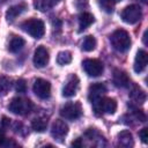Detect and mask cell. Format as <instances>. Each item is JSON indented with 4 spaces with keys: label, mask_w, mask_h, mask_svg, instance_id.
<instances>
[{
    "label": "cell",
    "mask_w": 148,
    "mask_h": 148,
    "mask_svg": "<svg viewBox=\"0 0 148 148\" xmlns=\"http://www.w3.org/2000/svg\"><path fill=\"white\" fill-rule=\"evenodd\" d=\"M110 42H111V45L113 46V49L119 51V52L127 51L132 44V40H131L128 32L124 29L114 30L110 36Z\"/></svg>",
    "instance_id": "cell-1"
},
{
    "label": "cell",
    "mask_w": 148,
    "mask_h": 148,
    "mask_svg": "<svg viewBox=\"0 0 148 148\" xmlns=\"http://www.w3.org/2000/svg\"><path fill=\"white\" fill-rule=\"evenodd\" d=\"M21 28L27 34H29L31 37H34L36 39L42 38L44 36V34H45V24H44V22L42 20L35 18V17L24 21L21 24Z\"/></svg>",
    "instance_id": "cell-2"
},
{
    "label": "cell",
    "mask_w": 148,
    "mask_h": 148,
    "mask_svg": "<svg viewBox=\"0 0 148 148\" xmlns=\"http://www.w3.org/2000/svg\"><path fill=\"white\" fill-rule=\"evenodd\" d=\"M8 109L10 112L18 114V116H25L30 113L34 109V104L30 99L22 98V97H15L10 101Z\"/></svg>",
    "instance_id": "cell-3"
},
{
    "label": "cell",
    "mask_w": 148,
    "mask_h": 148,
    "mask_svg": "<svg viewBox=\"0 0 148 148\" xmlns=\"http://www.w3.org/2000/svg\"><path fill=\"white\" fill-rule=\"evenodd\" d=\"M92 108H94V112L97 116H101L103 113H109L112 114L116 112L117 110V102L114 98H110V97H102L98 101L91 103Z\"/></svg>",
    "instance_id": "cell-4"
},
{
    "label": "cell",
    "mask_w": 148,
    "mask_h": 148,
    "mask_svg": "<svg viewBox=\"0 0 148 148\" xmlns=\"http://www.w3.org/2000/svg\"><path fill=\"white\" fill-rule=\"evenodd\" d=\"M60 116L67 120H76L82 116V105L79 102H68L60 108Z\"/></svg>",
    "instance_id": "cell-5"
},
{
    "label": "cell",
    "mask_w": 148,
    "mask_h": 148,
    "mask_svg": "<svg viewBox=\"0 0 148 148\" xmlns=\"http://www.w3.org/2000/svg\"><path fill=\"white\" fill-rule=\"evenodd\" d=\"M120 17L125 23L128 24H135L136 22H139L142 17V10L141 7L139 5H130L126 6L121 13H120Z\"/></svg>",
    "instance_id": "cell-6"
},
{
    "label": "cell",
    "mask_w": 148,
    "mask_h": 148,
    "mask_svg": "<svg viewBox=\"0 0 148 148\" xmlns=\"http://www.w3.org/2000/svg\"><path fill=\"white\" fill-rule=\"evenodd\" d=\"M82 68L89 76H92V77L99 76L104 71V66L98 59H86V60H83Z\"/></svg>",
    "instance_id": "cell-7"
},
{
    "label": "cell",
    "mask_w": 148,
    "mask_h": 148,
    "mask_svg": "<svg viewBox=\"0 0 148 148\" xmlns=\"http://www.w3.org/2000/svg\"><path fill=\"white\" fill-rule=\"evenodd\" d=\"M32 90L37 97L40 99H46L51 95V84L44 79H36L32 86Z\"/></svg>",
    "instance_id": "cell-8"
},
{
    "label": "cell",
    "mask_w": 148,
    "mask_h": 148,
    "mask_svg": "<svg viewBox=\"0 0 148 148\" xmlns=\"http://www.w3.org/2000/svg\"><path fill=\"white\" fill-rule=\"evenodd\" d=\"M79 84H80V80H79L77 75L71 74L67 77V80L62 87V92H61L62 96L64 97H73L79 89Z\"/></svg>",
    "instance_id": "cell-9"
},
{
    "label": "cell",
    "mask_w": 148,
    "mask_h": 148,
    "mask_svg": "<svg viewBox=\"0 0 148 148\" xmlns=\"http://www.w3.org/2000/svg\"><path fill=\"white\" fill-rule=\"evenodd\" d=\"M67 133H68V126L64 120L57 119L53 121V124L51 126V135L56 140L62 142L65 136L67 135Z\"/></svg>",
    "instance_id": "cell-10"
},
{
    "label": "cell",
    "mask_w": 148,
    "mask_h": 148,
    "mask_svg": "<svg viewBox=\"0 0 148 148\" xmlns=\"http://www.w3.org/2000/svg\"><path fill=\"white\" fill-rule=\"evenodd\" d=\"M34 64L36 67L38 68H42V67H45L50 60V56H49V51L46 47L44 46H38L36 50H35V53H34Z\"/></svg>",
    "instance_id": "cell-11"
},
{
    "label": "cell",
    "mask_w": 148,
    "mask_h": 148,
    "mask_svg": "<svg viewBox=\"0 0 148 148\" xmlns=\"http://www.w3.org/2000/svg\"><path fill=\"white\" fill-rule=\"evenodd\" d=\"M105 92H106V87L104 83H101V82L94 83L88 89V99L90 103H94L99 98H102Z\"/></svg>",
    "instance_id": "cell-12"
},
{
    "label": "cell",
    "mask_w": 148,
    "mask_h": 148,
    "mask_svg": "<svg viewBox=\"0 0 148 148\" xmlns=\"http://www.w3.org/2000/svg\"><path fill=\"white\" fill-rule=\"evenodd\" d=\"M112 81H113L114 86L118 88H127L130 86V82H131L127 73L121 71V69H118V68H116L113 71Z\"/></svg>",
    "instance_id": "cell-13"
},
{
    "label": "cell",
    "mask_w": 148,
    "mask_h": 148,
    "mask_svg": "<svg viewBox=\"0 0 148 148\" xmlns=\"http://www.w3.org/2000/svg\"><path fill=\"white\" fill-rule=\"evenodd\" d=\"M147 62H148V56H147V52L145 50H139L136 52V56H135V59H134V65H133V68H134V72L135 73H141L145 71L146 66H147Z\"/></svg>",
    "instance_id": "cell-14"
},
{
    "label": "cell",
    "mask_w": 148,
    "mask_h": 148,
    "mask_svg": "<svg viewBox=\"0 0 148 148\" xmlns=\"http://www.w3.org/2000/svg\"><path fill=\"white\" fill-rule=\"evenodd\" d=\"M27 9H28V5L24 3V2L14 5V6L9 7L8 10L6 12V20L8 22H13L18 15H21L22 13H24Z\"/></svg>",
    "instance_id": "cell-15"
},
{
    "label": "cell",
    "mask_w": 148,
    "mask_h": 148,
    "mask_svg": "<svg viewBox=\"0 0 148 148\" xmlns=\"http://www.w3.org/2000/svg\"><path fill=\"white\" fill-rule=\"evenodd\" d=\"M130 98L136 104H143L146 102V92L138 86H133L130 92Z\"/></svg>",
    "instance_id": "cell-16"
},
{
    "label": "cell",
    "mask_w": 148,
    "mask_h": 148,
    "mask_svg": "<svg viewBox=\"0 0 148 148\" xmlns=\"http://www.w3.org/2000/svg\"><path fill=\"white\" fill-rule=\"evenodd\" d=\"M95 21V17L92 14L88 13V12H83L82 14L79 15V28H80V31L87 29L89 25H91Z\"/></svg>",
    "instance_id": "cell-17"
},
{
    "label": "cell",
    "mask_w": 148,
    "mask_h": 148,
    "mask_svg": "<svg viewBox=\"0 0 148 148\" xmlns=\"http://www.w3.org/2000/svg\"><path fill=\"white\" fill-rule=\"evenodd\" d=\"M134 143L133 141V135L130 131H123L118 134V145L121 147H132Z\"/></svg>",
    "instance_id": "cell-18"
},
{
    "label": "cell",
    "mask_w": 148,
    "mask_h": 148,
    "mask_svg": "<svg viewBox=\"0 0 148 148\" xmlns=\"http://www.w3.org/2000/svg\"><path fill=\"white\" fill-rule=\"evenodd\" d=\"M24 44H25V40L22 37L13 36L9 40V44H8V51L12 53H16L24 46Z\"/></svg>",
    "instance_id": "cell-19"
},
{
    "label": "cell",
    "mask_w": 148,
    "mask_h": 148,
    "mask_svg": "<svg viewBox=\"0 0 148 148\" xmlns=\"http://www.w3.org/2000/svg\"><path fill=\"white\" fill-rule=\"evenodd\" d=\"M58 3L57 0H35L34 6L39 12H46Z\"/></svg>",
    "instance_id": "cell-20"
},
{
    "label": "cell",
    "mask_w": 148,
    "mask_h": 148,
    "mask_svg": "<svg viewBox=\"0 0 148 148\" xmlns=\"http://www.w3.org/2000/svg\"><path fill=\"white\" fill-rule=\"evenodd\" d=\"M96 44H97L96 38H95L94 36H90V35H89V36H87V37L83 39V42H82V44H81V49H82L83 51H86V52H90V51L95 50Z\"/></svg>",
    "instance_id": "cell-21"
},
{
    "label": "cell",
    "mask_w": 148,
    "mask_h": 148,
    "mask_svg": "<svg viewBox=\"0 0 148 148\" xmlns=\"http://www.w3.org/2000/svg\"><path fill=\"white\" fill-rule=\"evenodd\" d=\"M31 127L36 132H44L47 127V120L45 118H35L31 121Z\"/></svg>",
    "instance_id": "cell-22"
},
{
    "label": "cell",
    "mask_w": 148,
    "mask_h": 148,
    "mask_svg": "<svg viewBox=\"0 0 148 148\" xmlns=\"http://www.w3.org/2000/svg\"><path fill=\"white\" fill-rule=\"evenodd\" d=\"M72 61V53L69 51H61L57 56V62L60 66L68 65Z\"/></svg>",
    "instance_id": "cell-23"
},
{
    "label": "cell",
    "mask_w": 148,
    "mask_h": 148,
    "mask_svg": "<svg viewBox=\"0 0 148 148\" xmlns=\"http://www.w3.org/2000/svg\"><path fill=\"white\" fill-rule=\"evenodd\" d=\"M10 80L6 76H0V96H5L10 89Z\"/></svg>",
    "instance_id": "cell-24"
},
{
    "label": "cell",
    "mask_w": 148,
    "mask_h": 148,
    "mask_svg": "<svg viewBox=\"0 0 148 148\" xmlns=\"http://www.w3.org/2000/svg\"><path fill=\"white\" fill-rule=\"evenodd\" d=\"M117 1H119V0H98L99 6L106 13H112L113 12V8H114V5H116Z\"/></svg>",
    "instance_id": "cell-25"
},
{
    "label": "cell",
    "mask_w": 148,
    "mask_h": 148,
    "mask_svg": "<svg viewBox=\"0 0 148 148\" xmlns=\"http://www.w3.org/2000/svg\"><path fill=\"white\" fill-rule=\"evenodd\" d=\"M132 114H133L139 121H141V123H145V121H146V114H145V112H143L142 110H139V109H136V108H132Z\"/></svg>",
    "instance_id": "cell-26"
},
{
    "label": "cell",
    "mask_w": 148,
    "mask_h": 148,
    "mask_svg": "<svg viewBox=\"0 0 148 148\" xmlns=\"http://www.w3.org/2000/svg\"><path fill=\"white\" fill-rule=\"evenodd\" d=\"M15 89H16L17 92H21V94L25 92V91H27V83H25V80L18 79V80L16 81V83H15Z\"/></svg>",
    "instance_id": "cell-27"
},
{
    "label": "cell",
    "mask_w": 148,
    "mask_h": 148,
    "mask_svg": "<svg viewBox=\"0 0 148 148\" xmlns=\"http://www.w3.org/2000/svg\"><path fill=\"white\" fill-rule=\"evenodd\" d=\"M139 136H140V139H141V141L143 143H147L148 142V128L147 127H143L139 132Z\"/></svg>",
    "instance_id": "cell-28"
},
{
    "label": "cell",
    "mask_w": 148,
    "mask_h": 148,
    "mask_svg": "<svg viewBox=\"0 0 148 148\" xmlns=\"http://www.w3.org/2000/svg\"><path fill=\"white\" fill-rule=\"evenodd\" d=\"M74 5L77 9H84L88 7V0H74Z\"/></svg>",
    "instance_id": "cell-29"
},
{
    "label": "cell",
    "mask_w": 148,
    "mask_h": 148,
    "mask_svg": "<svg viewBox=\"0 0 148 148\" xmlns=\"http://www.w3.org/2000/svg\"><path fill=\"white\" fill-rule=\"evenodd\" d=\"M72 146H73V147H82V146H83L82 139H81V138H77V139H75V140L72 142Z\"/></svg>",
    "instance_id": "cell-30"
},
{
    "label": "cell",
    "mask_w": 148,
    "mask_h": 148,
    "mask_svg": "<svg viewBox=\"0 0 148 148\" xmlns=\"http://www.w3.org/2000/svg\"><path fill=\"white\" fill-rule=\"evenodd\" d=\"M6 140V136H5V132L2 128H0V146H3V142Z\"/></svg>",
    "instance_id": "cell-31"
},
{
    "label": "cell",
    "mask_w": 148,
    "mask_h": 148,
    "mask_svg": "<svg viewBox=\"0 0 148 148\" xmlns=\"http://www.w3.org/2000/svg\"><path fill=\"white\" fill-rule=\"evenodd\" d=\"M5 1H7V0H0V3H2V2H5Z\"/></svg>",
    "instance_id": "cell-32"
},
{
    "label": "cell",
    "mask_w": 148,
    "mask_h": 148,
    "mask_svg": "<svg viewBox=\"0 0 148 148\" xmlns=\"http://www.w3.org/2000/svg\"><path fill=\"white\" fill-rule=\"evenodd\" d=\"M57 1H58V2H59V1H60V0H57Z\"/></svg>",
    "instance_id": "cell-33"
}]
</instances>
